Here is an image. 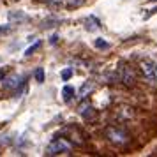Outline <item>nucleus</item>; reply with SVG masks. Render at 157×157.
I'll return each instance as SVG.
<instances>
[{"label": "nucleus", "instance_id": "obj_5", "mask_svg": "<svg viewBox=\"0 0 157 157\" xmlns=\"http://www.w3.org/2000/svg\"><path fill=\"white\" fill-rule=\"evenodd\" d=\"M99 27H101V21L95 18V16L90 14V16H86L85 18V29L88 30V32H95Z\"/></svg>", "mask_w": 157, "mask_h": 157}, {"label": "nucleus", "instance_id": "obj_7", "mask_svg": "<svg viewBox=\"0 0 157 157\" xmlns=\"http://www.w3.org/2000/svg\"><path fill=\"white\" fill-rule=\"evenodd\" d=\"M62 97H64L65 102H69V101L74 97V88H72L71 85H65L64 88H62Z\"/></svg>", "mask_w": 157, "mask_h": 157}, {"label": "nucleus", "instance_id": "obj_15", "mask_svg": "<svg viewBox=\"0 0 157 157\" xmlns=\"http://www.w3.org/2000/svg\"><path fill=\"white\" fill-rule=\"evenodd\" d=\"M6 74H7V67H2V69H0V81L6 78Z\"/></svg>", "mask_w": 157, "mask_h": 157}, {"label": "nucleus", "instance_id": "obj_16", "mask_svg": "<svg viewBox=\"0 0 157 157\" xmlns=\"http://www.w3.org/2000/svg\"><path fill=\"white\" fill-rule=\"evenodd\" d=\"M58 41V36H53V37H50V43L53 44V43H57Z\"/></svg>", "mask_w": 157, "mask_h": 157}, {"label": "nucleus", "instance_id": "obj_3", "mask_svg": "<svg viewBox=\"0 0 157 157\" xmlns=\"http://www.w3.org/2000/svg\"><path fill=\"white\" fill-rule=\"evenodd\" d=\"M2 81H4V86H6L7 90H16V88L21 86L23 78L20 76V74H11V76H6Z\"/></svg>", "mask_w": 157, "mask_h": 157}, {"label": "nucleus", "instance_id": "obj_14", "mask_svg": "<svg viewBox=\"0 0 157 157\" xmlns=\"http://www.w3.org/2000/svg\"><path fill=\"white\" fill-rule=\"evenodd\" d=\"M11 32V25H0V36H6Z\"/></svg>", "mask_w": 157, "mask_h": 157}, {"label": "nucleus", "instance_id": "obj_12", "mask_svg": "<svg viewBox=\"0 0 157 157\" xmlns=\"http://www.w3.org/2000/svg\"><path fill=\"white\" fill-rule=\"evenodd\" d=\"M60 76H62V79H64V81H67V79H69V78L72 76V69H71V67L64 69V71L60 72Z\"/></svg>", "mask_w": 157, "mask_h": 157}, {"label": "nucleus", "instance_id": "obj_6", "mask_svg": "<svg viewBox=\"0 0 157 157\" xmlns=\"http://www.w3.org/2000/svg\"><path fill=\"white\" fill-rule=\"evenodd\" d=\"M120 81L125 83V85H132V83H134V74H132V71H129L127 67H125L120 74Z\"/></svg>", "mask_w": 157, "mask_h": 157}, {"label": "nucleus", "instance_id": "obj_10", "mask_svg": "<svg viewBox=\"0 0 157 157\" xmlns=\"http://www.w3.org/2000/svg\"><path fill=\"white\" fill-rule=\"evenodd\" d=\"M39 48H41V43L32 44V46H30L29 50H25V53H23V55H25V57H32V55H34V53H36V51L39 50Z\"/></svg>", "mask_w": 157, "mask_h": 157}, {"label": "nucleus", "instance_id": "obj_17", "mask_svg": "<svg viewBox=\"0 0 157 157\" xmlns=\"http://www.w3.org/2000/svg\"><path fill=\"white\" fill-rule=\"evenodd\" d=\"M43 2H46V4H58L60 0H43Z\"/></svg>", "mask_w": 157, "mask_h": 157}, {"label": "nucleus", "instance_id": "obj_8", "mask_svg": "<svg viewBox=\"0 0 157 157\" xmlns=\"http://www.w3.org/2000/svg\"><path fill=\"white\" fill-rule=\"evenodd\" d=\"M9 20H11V21H23V20H29V16L23 14V13L11 11V13H9Z\"/></svg>", "mask_w": 157, "mask_h": 157}, {"label": "nucleus", "instance_id": "obj_1", "mask_svg": "<svg viewBox=\"0 0 157 157\" xmlns=\"http://www.w3.org/2000/svg\"><path fill=\"white\" fill-rule=\"evenodd\" d=\"M72 148V145L67 140H62L58 138L55 141H51L46 148V155H62V154H69Z\"/></svg>", "mask_w": 157, "mask_h": 157}, {"label": "nucleus", "instance_id": "obj_4", "mask_svg": "<svg viewBox=\"0 0 157 157\" xmlns=\"http://www.w3.org/2000/svg\"><path fill=\"white\" fill-rule=\"evenodd\" d=\"M141 71L145 74V78L148 79L150 83H154L157 78V71H155V65L152 64V62H143L141 64Z\"/></svg>", "mask_w": 157, "mask_h": 157}, {"label": "nucleus", "instance_id": "obj_11", "mask_svg": "<svg viewBox=\"0 0 157 157\" xmlns=\"http://www.w3.org/2000/svg\"><path fill=\"white\" fill-rule=\"evenodd\" d=\"M44 78H46V74H44V69L43 67H39L36 71V79L39 81V83H44Z\"/></svg>", "mask_w": 157, "mask_h": 157}, {"label": "nucleus", "instance_id": "obj_13", "mask_svg": "<svg viewBox=\"0 0 157 157\" xmlns=\"http://www.w3.org/2000/svg\"><path fill=\"white\" fill-rule=\"evenodd\" d=\"M64 2L69 6V7H79V6H81L85 0H64Z\"/></svg>", "mask_w": 157, "mask_h": 157}, {"label": "nucleus", "instance_id": "obj_9", "mask_svg": "<svg viewBox=\"0 0 157 157\" xmlns=\"http://www.w3.org/2000/svg\"><path fill=\"white\" fill-rule=\"evenodd\" d=\"M94 46H95L97 50H108V48H109V43H108L106 39H95V41H94Z\"/></svg>", "mask_w": 157, "mask_h": 157}, {"label": "nucleus", "instance_id": "obj_19", "mask_svg": "<svg viewBox=\"0 0 157 157\" xmlns=\"http://www.w3.org/2000/svg\"><path fill=\"white\" fill-rule=\"evenodd\" d=\"M155 71H157V65H155Z\"/></svg>", "mask_w": 157, "mask_h": 157}, {"label": "nucleus", "instance_id": "obj_18", "mask_svg": "<svg viewBox=\"0 0 157 157\" xmlns=\"http://www.w3.org/2000/svg\"><path fill=\"white\" fill-rule=\"evenodd\" d=\"M148 2H150V4H152V2H157V0H148Z\"/></svg>", "mask_w": 157, "mask_h": 157}, {"label": "nucleus", "instance_id": "obj_2", "mask_svg": "<svg viewBox=\"0 0 157 157\" xmlns=\"http://www.w3.org/2000/svg\"><path fill=\"white\" fill-rule=\"evenodd\" d=\"M106 136L113 145H118V147H122V145H125L129 141V134L124 129H118V127H109L106 131Z\"/></svg>", "mask_w": 157, "mask_h": 157}, {"label": "nucleus", "instance_id": "obj_20", "mask_svg": "<svg viewBox=\"0 0 157 157\" xmlns=\"http://www.w3.org/2000/svg\"><path fill=\"white\" fill-rule=\"evenodd\" d=\"M0 62H2V58H0Z\"/></svg>", "mask_w": 157, "mask_h": 157}]
</instances>
